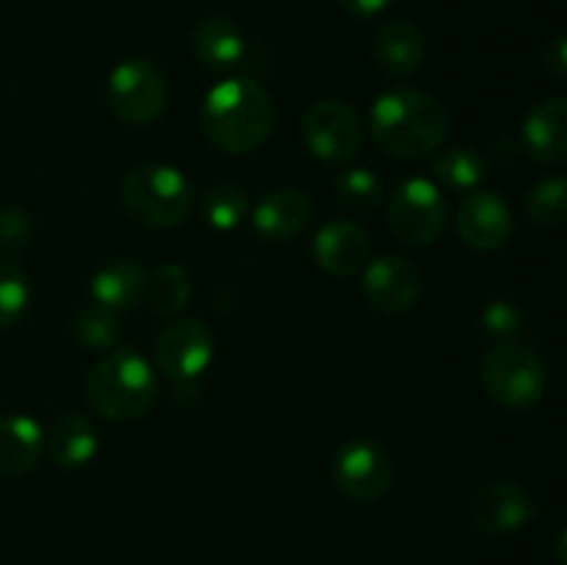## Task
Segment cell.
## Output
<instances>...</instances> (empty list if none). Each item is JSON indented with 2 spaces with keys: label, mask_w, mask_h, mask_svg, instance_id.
<instances>
[{
  "label": "cell",
  "mask_w": 567,
  "mask_h": 565,
  "mask_svg": "<svg viewBox=\"0 0 567 565\" xmlns=\"http://www.w3.org/2000/svg\"><path fill=\"white\" fill-rule=\"evenodd\" d=\"M31 305V282L20 266L0 260V330L22 319Z\"/></svg>",
  "instance_id": "83f0119b"
},
{
  "label": "cell",
  "mask_w": 567,
  "mask_h": 565,
  "mask_svg": "<svg viewBox=\"0 0 567 565\" xmlns=\"http://www.w3.org/2000/svg\"><path fill=\"white\" fill-rule=\"evenodd\" d=\"M192 297V280L186 269L177 264H161L144 286V299L150 314L155 316H175L181 314Z\"/></svg>",
  "instance_id": "7402d4cb"
},
{
  "label": "cell",
  "mask_w": 567,
  "mask_h": 565,
  "mask_svg": "<svg viewBox=\"0 0 567 565\" xmlns=\"http://www.w3.org/2000/svg\"><path fill=\"white\" fill-rule=\"evenodd\" d=\"M144 286H147V275H144L142 264L131 258H114L94 271L89 291H92L94 302L120 314V310H133L142 302Z\"/></svg>",
  "instance_id": "d6986e66"
},
{
  "label": "cell",
  "mask_w": 567,
  "mask_h": 565,
  "mask_svg": "<svg viewBox=\"0 0 567 565\" xmlns=\"http://www.w3.org/2000/svg\"><path fill=\"white\" fill-rule=\"evenodd\" d=\"M310 222V199L297 188H275L252 210V225L269 242H293Z\"/></svg>",
  "instance_id": "e0dca14e"
},
{
  "label": "cell",
  "mask_w": 567,
  "mask_h": 565,
  "mask_svg": "<svg viewBox=\"0 0 567 565\" xmlns=\"http://www.w3.org/2000/svg\"><path fill=\"white\" fill-rule=\"evenodd\" d=\"M371 253V238L358 222L332 219L319 227L313 238V258L321 271L332 277H349L363 269Z\"/></svg>",
  "instance_id": "5bb4252c"
},
{
  "label": "cell",
  "mask_w": 567,
  "mask_h": 565,
  "mask_svg": "<svg viewBox=\"0 0 567 565\" xmlns=\"http://www.w3.org/2000/svg\"><path fill=\"white\" fill-rule=\"evenodd\" d=\"M338 199L347 205L354 214H374L382 203V181L371 170L363 166H352L343 170L336 181Z\"/></svg>",
  "instance_id": "4316f807"
},
{
  "label": "cell",
  "mask_w": 567,
  "mask_h": 565,
  "mask_svg": "<svg viewBox=\"0 0 567 565\" xmlns=\"http://www.w3.org/2000/svg\"><path fill=\"white\" fill-rule=\"evenodd\" d=\"M249 216V199L244 188L233 183H219L203 197V219L214 230H236Z\"/></svg>",
  "instance_id": "484cf974"
},
{
  "label": "cell",
  "mask_w": 567,
  "mask_h": 565,
  "mask_svg": "<svg viewBox=\"0 0 567 565\" xmlns=\"http://www.w3.org/2000/svg\"><path fill=\"white\" fill-rule=\"evenodd\" d=\"M437 181L454 192H474L485 177V161L471 147H449L432 161Z\"/></svg>",
  "instance_id": "cb8c5ba5"
},
{
  "label": "cell",
  "mask_w": 567,
  "mask_h": 565,
  "mask_svg": "<svg viewBox=\"0 0 567 565\" xmlns=\"http://www.w3.org/2000/svg\"><path fill=\"white\" fill-rule=\"evenodd\" d=\"M371 138L385 155L399 161L426 158L443 147L449 116L443 105L413 86H393L371 105Z\"/></svg>",
  "instance_id": "6da1fadb"
},
{
  "label": "cell",
  "mask_w": 567,
  "mask_h": 565,
  "mask_svg": "<svg viewBox=\"0 0 567 565\" xmlns=\"http://www.w3.org/2000/svg\"><path fill=\"white\" fill-rule=\"evenodd\" d=\"M302 136L310 153L319 161L341 166L352 158L363 142V125L352 105L343 100H319L302 120Z\"/></svg>",
  "instance_id": "ba28073f"
},
{
  "label": "cell",
  "mask_w": 567,
  "mask_h": 565,
  "mask_svg": "<svg viewBox=\"0 0 567 565\" xmlns=\"http://www.w3.org/2000/svg\"><path fill=\"white\" fill-rule=\"evenodd\" d=\"M526 216L535 225L559 227L567 225V175L543 177L529 188L524 199Z\"/></svg>",
  "instance_id": "d4e9b609"
},
{
  "label": "cell",
  "mask_w": 567,
  "mask_h": 565,
  "mask_svg": "<svg viewBox=\"0 0 567 565\" xmlns=\"http://www.w3.org/2000/svg\"><path fill=\"white\" fill-rule=\"evenodd\" d=\"M363 294L382 314H404L421 299V271L402 255H380L363 271Z\"/></svg>",
  "instance_id": "8fae6325"
},
{
  "label": "cell",
  "mask_w": 567,
  "mask_h": 565,
  "mask_svg": "<svg viewBox=\"0 0 567 565\" xmlns=\"http://www.w3.org/2000/svg\"><path fill=\"white\" fill-rule=\"evenodd\" d=\"M44 446V432L31 415L0 419V476H20L37 465Z\"/></svg>",
  "instance_id": "ffe728a7"
},
{
  "label": "cell",
  "mask_w": 567,
  "mask_h": 565,
  "mask_svg": "<svg viewBox=\"0 0 567 565\" xmlns=\"http://www.w3.org/2000/svg\"><path fill=\"white\" fill-rule=\"evenodd\" d=\"M214 360V332L199 319H175L155 338V363L169 380L192 382Z\"/></svg>",
  "instance_id": "30bf717a"
},
{
  "label": "cell",
  "mask_w": 567,
  "mask_h": 565,
  "mask_svg": "<svg viewBox=\"0 0 567 565\" xmlns=\"http://www.w3.org/2000/svg\"><path fill=\"white\" fill-rule=\"evenodd\" d=\"M199 127L221 153H252L271 136L275 103L252 78H227L205 94Z\"/></svg>",
  "instance_id": "7a4b0ae2"
},
{
  "label": "cell",
  "mask_w": 567,
  "mask_h": 565,
  "mask_svg": "<svg viewBox=\"0 0 567 565\" xmlns=\"http://www.w3.org/2000/svg\"><path fill=\"white\" fill-rule=\"evenodd\" d=\"M33 222L17 205H3L0 208V253L20 255L31 244Z\"/></svg>",
  "instance_id": "f1b7e54d"
},
{
  "label": "cell",
  "mask_w": 567,
  "mask_h": 565,
  "mask_svg": "<svg viewBox=\"0 0 567 565\" xmlns=\"http://www.w3.org/2000/svg\"><path fill=\"white\" fill-rule=\"evenodd\" d=\"M557 557H559V563L567 565V526H565V532L559 535V541H557Z\"/></svg>",
  "instance_id": "d6a6232c"
},
{
  "label": "cell",
  "mask_w": 567,
  "mask_h": 565,
  "mask_svg": "<svg viewBox=\"0 0 567 565\" xmlns=\"http://www.w3.org/2000/svg\"><path fill=\"white\" fill-rule=\"evenodd\" d=\"M332 480L347 499L371 504L385 496L391 487L393 463L380 443L354 438L343 443L332 458Z\"/></svg>",
  "instance_id": "9c48e42d"
},
{
  "label": "cell",
  "mask_w": 567,
  "mask_h": 565,
  "mask_svg": "<svg viewBox=\"0 0 567 565\" xmlns=\"http://www.w3.org/2000/svg\"><path fill=\"white\" fill-rule=\"evenodd\" d=\"M111 114L125 125H153L166 109V78L150 59H125L111 70L105 86Z\"/></svg>",
  "instance_id": "8992f818"
},
{
  "label": "cell",
  "mask_w": 567,
  "mask_h": 565,
  "mask_svg": "<svg viewBox=\"0 0 567 565\" xmlns=\"http://www.w3.org/2000/svg\"><path fill=\"white\" fill-rule=\"evenodd\" d=\"M89 408L111 421L138 419L158 393V380L144 355L136 349H114L92 366L83 382Z\"/></svg>",
  "instance_id": "3957f363"
},
{
  "label": "cell",
  "mask_w": 567,
  "mask_h": 565,
  "mask_svg": "<svg viewBox=\"0 0 567 565\" xmlns=\"http://www.w3.org/2000/svg\"><path fill=\"white\" fill-rule=\"evenodd\" d=\"M388 225L404 244L437 242L449 225V203L437 183L426 177H408L388 199Z\"/></svg>",
  "instance_id": "52a82bcc"
},
{
  "label": "cell",
  "mask_w": 567,
  "mask_h": 565,
  "mask_svg": "<svg viewBox=\"0 0 567 565\" xmlns=\"http://www.w3.org/2000/svg\"><path fill=\"white\" fill-rule=\"evenodd\" d=\"M48 449L53 463L61 469H83V465L92 463L100 449L97 430L86 415L64 413L50 430Z\"/></svg>",
  "instance_id": "44dd1931"
},
{
  "label": "cell",
  "mask_w": 567,
  "mask_h": 565,
  "mask_svg": "<svg viewBox=\"0 0 567 565\" xmlns=\"http://www.w3.org/2000/svg\"><path fill=\"white\" fill-rule=\"evenodd\" d=\"M338 3L347 14L358 17V20H369V17L382 14L391 6V0H338Z\"/></svg>",
  "instance_id": "1f68e13d"
},
{
  "label": "cell",
  "mask_w": 567,
  "mask_h": 565,
  "mask_svg": "<svg viewBox=\"0 0 567 565\" xmlns=\"http://www.w3.org/2000/svg\"><path fill=\"white\" fill-rule=\"evenodd\" d=\"M482 386L493 402L509 410L535 408L546 393V366L520 341H498L482 360Z\"/></svg>",
  "instance_id": "5b68a950"
},
{
  "label": "cell",
  "mask_w": 567,
  "mask_h": 565,
  "mask_svg": "<svg viewBox=\"0 0 567 565\" xmlns=\"http://www.w3.org/2000/svg\"><path fill=\"white\" fill-rule=\"evenodd\" d=\"M524 325V316L507 299H493L485 310H482V327H485L487 336L498 338V341H513L520 332Z\"/></svg>",
  "instance_id": "f546056e"
},
{
  "label": "cell",
  "mask_w": 567,
  "mask_h": 565,
  "mask_svg": "<svg viewBox=\"0 0 567 565\" xmlns=\"http://www.w3.org/2000/svg\"><path fill=\"white\" fill-rule=\"evenodd\" d=\"M424 33L413 22L393 20L377 31L371 55L374 64L391 78H410L424 61Z\"/></svg>",
  "instance_id": "ac0fdd59"
},
{
  "label": "cell",
  "mask_w": 567,
  "mask_h": 565,
  "mask_svg": "<svg viewBox=\"0 0 567 565\" xmlns=\"http://www.w3.org/2000/svg\"><path fill=\"white\" fill-rule=\"evenodd\" d=\"M457 233L468 247L491 253L513 236V214L496 192L474 188L457 208Z\"/></svg>",
  "instance_id": "4fadbf2b"
},
{
  "label": "cell",
  "mask_w": 567,
  "mask_h": 565,
  "mask_svg": "<svg viewBox=\"0 0 567 565\" xmlns=\"http://www.w3.org/2000/svg\"><path fill=\"white\" fill-rule=\"evenodd\" d=\"M120 192L127 214L155 230L186 222L194 205V183L169 164L133 166L122 177Z\"/></svg>",
  "instance_id": "277c9868"
},
{
  "label": "cell",
  "mask_w": 567,
  "mask_h": 565,
  "mask_svg": "<svg viewBox=\"0 0 567 565\" xmlns=\"http://www.w3.org/2000/svg\"><path fill=\"white\" fill-rule=\"evenodd\" d=\"M524 147L540 164L567 158V97H546L526 114Z\"/></svg>",
  "instance_id": "9a60e30c"
},
{
  "label": "cell",
  "mask_w": 567,
  "mask_h": 565,
  "mask_svg": "<svg viewBox=\"0 0 567 565\" xmlns=\"http://www.w3.org/2000/svg\"><path fill=\"white\" fill-rule=\"evenodd\" d=\"M192 50L208 70L233 72L247 59V39L227 17H203L192 31Z\"/></svg>",
  "instance_id": "2e32d148"
},
{
  "label": "cell",
  "mask_w": 567,
  "mask_h": 565,
  "mask_svg": "<svg viewBox=\"0 0 567 565\" xmlns=\"http://www.w3.org/2000/svg\"><path fill=\"white\" fill-rule=\"evenodd\" d=\"M543 66L554 75H567V33H557L540 48Z\"/></svg>",
  "instance_id": "4dcf8cb0"
},
{
  "label": "cell",
  "mask_w": 567,
  "mask_h": 565,
  "mask_svg": "<svg viewBox=\"0 0 567 565\" xmlns=\"http://www.w3.org/2000/svg\"><path fill=\"white\" fill-rule=\"evenodd\" d=\"M72 336H75V341L81 343L83 349L105 352V349L114 347L122 336L120 314L100 302L83 305L75 314V319H72Z\"/></svg>",
  "instance_id": "603a6c76"
},
{
  "label": "cell",
  "mask_w": 567,
  "mask_h": 565,
  "mask_svg": "<svg viewBox=\"0 0 567 565\" xmlns=\"http://www.w3.org/2000/svg\"><path fill=\"white\" fill-rule=\"evenodd\" d=\"M532 515H535L532 496L513 480L487 482L471 499V521L476 530L493 537L518 532L520 526L529 524Z\"/></svg>",
  "instance_id": "7c38bea8"
}]
</instances>
